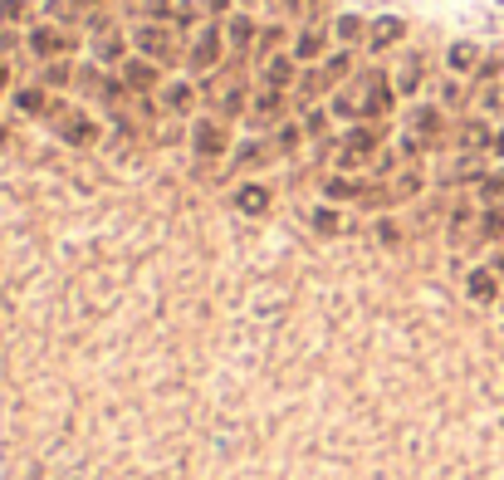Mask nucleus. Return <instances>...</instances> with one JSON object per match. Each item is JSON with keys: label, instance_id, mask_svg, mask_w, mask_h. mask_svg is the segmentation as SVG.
<instances>
[{"label": "nucleus", "instance_id": "43", "mask_svg": "<svg viewBox=\"0 0 504 480\" xmlns=\"http://www.w3.org/2000/svg\"><path fill=\"white\" fill-rule=\"evenodd\" d=\"M490 270H495V275L504 279V250H500V255H490Z\"/></svg>", "mask_w": 504, "mask_h": 480}, {"label": "nucleus", "instance_id": "44", "mask_svg": "<svg viewBox=\"0 0 504 480\" xmlns=\"http://www.w3.org/2000/svg\"><path fill=\"white\" fill-rule=\"evenodd\" d=\"M103 0H73V10H98Z\"/></svg>", "mask_w": 504, "mask_h": 480}, {"label": "nucleus", "instance_id": "46", "mask_svg": "<svg viewBox=\"0 0 504 480\" xmlns=\"http://www.w3.org/2000/svg\"><path fill=\"white\" fill-rule=\"evenodd\" d=\"M5 83H10V69H5V59H0V89H5Z\"/></svg>", "mask_w": 504, "mask_h": 480}, {"label": "nucleus", "instance_id": "28", "mask_svg": "<svg viewBox=\"0 0 504 480\" xmlns=\"http://www.w3.org/2000/svg\"><path fill=\"white\" fill-rule=\"evenodd\" d=\"M303 138H309V133H303L299 123H279V128H275V152H279V158H289V152H299Z\"/></svg>", "mask_w": 504, "mask_h": 480}, {"label": "nucleus", "instance_id": "12", "mask_svg": "<svg viewBox=\"0 0 504 480\" xmlns=\"http://www.w3.org/2000/svg\"><path fill=\"white\" fill-rule=\"evenodd\" d=\"M456 148L466 152V158H480V152L495 148V128H490L485 118H466V123L456 128Z\"/></svg>", "mask_w": 504, "mask_h": 480}, {"label": "nucleus", "instance_id": "32", "mask_svg": "<svg viewBox=\"0 0 504 480\" xmlns=\"http://www.w3.org/2000/svg\"><path fill=\"white\" fill-rule=\"evenodd\" d=\"M475 186H480V201H485V206H500L504 201V172H485Z\"/></svg>", "mask_w": 504, "mask_h": 480}, {"label": "nucleus", "instance_id": "27", "mask_svg": "<svg viewBox=\"0 0 504 480\" xmlns=\"http://www.w3.org/2000/svg\"><path fill=\"white\" fill-rule=\"evenodd\" d=\"M49 103H55V99H49L45 89H20L15 93V108L30 113V118H49Z\"/></svg>", "mask_w": 504, "mask_h": 480}, {"label": "nucleus", "instance_id": "20", "mask_svg": "<svg viewBox=\"0 0 504 480\" xmlns=\"http://www.w3.org/2000/svg\"><path fill=\"white\" fill-rule=\"evenodd\" d=\"M402 20L397 15H382L372 30H367V49H392V45H402Z\"/></svg>", "mask_w": 504, "mask_h": 480}, {"label": "nucleus", "instance_id": "16", "mask_svg": "<svg viewBox=\"0 0 504 480\" xmlns=\"http://www.w3.org/2000/svg\"><path fill=\"white\" fill-rule=\"evenodd\" d=\"M294 64H299V59H294V55H269L265 59V89H294V83H299V69H294Z\"/></svg>", "mask_w": 504, "mask_h": 480}, {"label": "nucleus", "instance_id": "14", "mask_svg": "<svg viewBox=\"0 0 504 480\" xmlns=\"http://www.w3.org/2000/svg\"><path fill=\"white\" fill-rule=\"evenodd\" d=\"M118 79L128 83V93H152V89H157V64H152L147 55H138V59H123Z\"/></svg>", "mask_w": 504, "mask_h": 480}, {"label": "nucleus", "instance_id": "36", "mask_svg": "<svg viewBox=\"0 0 504 480\" xmlns=\"http://www.w3.org/2000/svg\"><path fill=\"white\" fill-rule=\"evenodd\" d=\"M303 133H309V138H319V142H329V113L313 108L309 118H303Z\"/></svg>", "mask_w": 504, "mask_h": 480}, {"label": "nucleus", "instance_id": "24", "mask_svg": "<svg viewBox=\"0 0 504 480\" xmlns=\"http://www.w3.org/2000/svg\"><path fill=\"white\" fill-rule=\"evenodd\" d=\"M392 201H412V196H422V186H426V176L416 172V167H402V172L392 176Z\"/></svg>", "mask_w": 504, "mask_h": 480}, {"label": "nucleus", "instance_id": "1", "mask_svg": "<svg viewBox=\"0 0 504 480\" xmlns=\"http://www.w3.org/2000/svg\"><path fill=\"white\" fill-rule=\"evenodd\" d=\"M392 103H397L392 79H387L382 69H363L348 89H338L333 113H338V118H358V123H377V118H387V113H392Z\"/></svg>", "mask_w": 504, "mask_h": 480}, {"label": "nucleus", "instance_id": "35", "mask_svg": "<svg viewBox=\"0 0 504 480\" xmlns=\"http://www.w3.org/2000/svg\"><path fill=\"white\" fill-rule=\"evenodd\" d=\"M279 39H285V25H260V39H255V45H260V55H275V49H279Z\"/></svg>", "mask_w": 504, "mask_h": 480}, {"label": "nucleus", "instance_id": "11", "mask_svg": "<svg viewBox=\"0 0 504 480\" xmlns=\"http://www.w3.org/2000/svg\"><path fill=\"white\" fill-rule=\"evenodd\" d=\"M285 108H289V93L285 89H260L255 99H250V118L260 123V128H269V123H285Z\"/></svg>", "mask_w": 504, "mask_h": 480}, {"label": "nucleus", "instance_id": "5", "mask_svg": "<svg viewBox=\"0 0 504 480\" xmlns=\"http://www.w3.org/2000/svg\"><path fill=\"white\" fill-rule=\"evenodd\" d=\"M377 148H382V128L358 123V128L338 142V167H343V172H358V167H367V162L377 158Z\"/></svg>", "mask_w": 504, "mask_h": 480}, {"label": "nucleus", "instance_id": "30", "mask_svg": "<svg viewBox=\"0 0 504 480\" xmlns=\"http://www.w3.org/2000/svg\"><path fill=\"white\" fill-rule=\"evenodd\" d=\"M504 236V206H480V240Z\"/></svg>", "mask_w": 504, "mask_h": 480}, {"label": "nucleus", "instance_id": "26", "mask_svg": "<svg viewBox=\"0 0 504 480\" xmlns=\"http://www.w3.org/2000/svg\"><path fill=\"white\" fill-rule=\"evenodd\" d=\"M319 74H323V83H329V89H338V83L353 74V55H348V49H338V55H329V59L319 64Z\"/></svg>", "mask_w": 504, "mask_h": 480}, {"label": "nucleus", "instance_id": "40", "mask_svg": "<svg viewBox=\"0 0 504 480\" xmlns=\"http://www.w3.org/2000/svg\"><path fill=\"white\" fill-rule=\"evenodd\" d=\"M319 5H323V0H285V10H289V15H299V20H309Z\"/></svg>", "mask_w": 504, "mask_h": 480}, {"label": "nucleus", "instance_id": "47", "mask_svg": "<svg viewBox=\"0 0 504 480\" xmlns=\"http://www.w3.org/2000/svg\"><path fill=\"white\" fill-rule=\"evenodd\" d=\"M245 5H250V0H245Z\"/></svg>", "mask_w": 504, "mask_h": 480}, {"label": "nucleus", "instance_id": "37", "mask_svg": "<svg viewBox=\"0 0 504 480\" xmlns=\"http://www.w3.org/2000/svg\"><path fill=\"white\" fill-rule=\"evenodd\" d=\"M25 15H30L25 0H0V25H20Z\"/></svg>", "mask_w": 504, "mask_h": 480}, {"label": "nucleus", "instance_id": "6", "mask_svg": "<svg viewBox=\"0 0 504 480\" xmlns=\"http://www.w3.org/2000/svg\"><path fill=\"white\" fill-rule=\"evenodd\" d=\"M226 148H230V128H226V118H196V123H192V152H196L201 162L226 158Z\"/></svg>", "mask_w": 504, "mask_h": 480}, {"label": "nucleus", "instance_id": "38", "mask_svg": "<svg viewBox=\"0 0 504 480\" xmlns=\"http://www.w3.org/2000/svg\"><path fill=\"white\" fill-rule=\"evenodd\" d=\"M377 240H382V245H402V226H397L392 216H382V221H377Z\"/></svg>", "mask_w": 504, "mask_h": 480}, {"label": "nucleus", "instance_id": "39", "mask_svg": "<svg viewBox=\"0 0 504 480\" xmlns=\"http://www.w3.org/2000/svg\"><path fill=\"white\" fill-rule=\"evenodd\" d=\"M440 103H446V108H460V103H466V89H460V83H440Z\"/></svg>", "mask_w": 504, "mask_h": 480}, {"label": "nucleus", "instance_id": "34", "mask_svg": "<svg viewBox=\"0 0 504 480\" xmlns=\"http://www.w3.org/2000/svg\"><path fill=\"white\" fill-rule=\"evenodd\" d=\"M319 93H329V83H323V74H319V64H313V69H309V74H303V79H299V99H303V103H313V99H319Z\"/></svg>", "mask_w": 504, "mask_h": 480}, {"label": "nucleus", "instance_id": "31", "mask_svg": "<svg viewBox=\"0 0 504 480\" xmlns=\"http://www.w3.org/2000/svg\"><path fill=\"white\" fill-rule=\"evenodd\" d=\"M309 221H313V231H319V236H343V226H348L338 211H333V206H319V211H313Z\"/></svg>", "mask_w": 504, "mask_h": 480}, {"label": "nucleus", "instance_id": "19", "mask_svg": "<svg viewBox=\"0 0 504 480\" xmlns=\"http://www.w3.org/2000/svg\"><path fill=\"white\" fill-rule=\"evenodd\" d=\"M269 186H260V182H240L235 186V211H245V216H265L269 211Z\"/></svg>", "mask_w": 504, "mask_h": 480}, {"label": "nucleus", "instance_id": "3", "mask_svg": "<svg viewBox=\"0 0 504 480\" xmlns=\"http://www.w3.org/2000/svg\"><path fill=\"white\" fill-rule=\"evenodd\" d=\"M132 45H138V55H147L152 64H176V59H182L176 25H162V20H147V25L132 30Z\"/></svg>", "mask_w": 504, "mask_h": 480}, {"label": "nucleus", "instance_id": "2", "mask_svg": "<svg viewBox=\"0 0 504 480\" xmlns=\"http://www.w3.org/2000/svg\"><path fill=\"white\" fill-rule=\"evenodd\" d=\"M206 103L216 108V118H240L250 108L245 69H216V74H206Z\"/></svg>", "mask_w": 504, "mask_h": 480}, {"label": "nucleus", "instance_id": "17", "mask_svg": "<svg viewBox=\"0 0 504 480\" xmlns=\"http://www.w3.org/2000/svg\"><path fill=\"white\" fill-rule=\"evenodd\" d=\"M363 192H367L363 176H348V172L323 176V196H329V201H363Z\"/></svg>", "mask_w": 504, "mask_h": 480}, {"label": "nucleus", "instance_id": "41", "mask_svg": "<svg viewBox=\"0 0 504 480\" xmlns=\"http://www.w3.org/2000/svg\"><path fill=\"white\" fill-rule=\"evenodd\" d=\"M73 74H69V64L64 59H55V64H45V83H69Z\"/></svg>", "mask_w": 504, "mask_h": 480}, {"label": "nucleus", "instance_id": "13", "mask_svg": "<svg viewBox=\"0 0 504 480\" xmlns=\"http://www.w3.org/2000/svg\"><path fill=\"white\" fill-rule=\"evenodd\" d=\"M323 55H329V30L323 25H303L299 39H294V59H303V64H323Z\"/></svg>", "mask_w": 504, "mask_h": 480}, {"label": "nucleus", "instance_id": "21", "mask_svg": "<svg viewBox=\"0 0 504 480\" xmlns=\"http://www.w3.org/2000/svg\"><path fill=\"white\" fill-rule=\"evenodd\" d=\"M147 15L152 20H167V25H192L196 10L186 0H147Z\"/></svg>", "mask_w": 504, "mask_h": 480}, {"label": "nucleus", "instance_id": "10", "mask_svg": "<svg viewBox=\"0 0 504 480\" xmlns=\"http://www.w3.org/2000/svg\"><path fill=\"white\" fill-rule=\"evenodd\" d=\"M89 39H93V55H98V64H123V59H128V39H123V30L108 25V20H93Z\"/></svg>", "mask_w": 504, "mask_h": 480}, {"label": "nucleus", "instance_id": "8", "mask_svg": "<svg viewBox=\"0 0 504 480\" xmlns=\"http://www.w3.org/2000/svg\"><path fill=\"white\" fill-rule=\"evenodd\" d=\"M406 133H412L422 148H440V138H446V113H440V103H416V108L406 113Z\"/></svg>", "mask_w": 504, "mask_h": 480}, {"label": "nucleus", "instance_id": "23", "mask_svg": "<svg viewBox=\"0 0 504 480\" xmlns=\"http://www.w3.org/2000/svg\"><path fill=\"white\" fill-rule=\"evenodd\" d=\"M279 152H275V142H245V148L235 152V167L240 172H260L265 162H275Z\"/></svg>", "mask_w": 504, "mask_h": 480}, {"label": "nucleus", "instance_id": "22", "mask_svg": "<svg viewBox=\"0 0 504 480\" xmlns=\"http://www.w3.org/2000/svg\"><path fill=\"white\" fill-rule=\"evenodd\" d=\"M446 69H456V74H475V69H480V45L456 39V45L446 49Z\"/></svg>", "mask_w": 504, "mask_h": 480}, {"label": "nucleus", "instance_id": "33", "mask_svg": "<svg viewBox=\"0 0 504 480\" xmlns=\"http://www.w3.org/2000/svg\"><path fill=\"white\" fill-rule=\"evenodd\" d=\"M367 30H372V25H363L358 15H338V25H333V35H338L343 45H358V39L367 35Z\"/></svg>", "mask_w": 504, "mask_h": 480}, {"label": "nucleus", "instance_id": "18", "mask_svg": "<svg viewBox=\"0 0 504 480\" xmlns=\"http://www.w3.org/2000/svg\"><path fill=\"white\" fill-rule=\"evenodd\" d=\"M162 108H167V113H176V118H186V113L196 108V83L172 79V83L162 89Z\"/></svg>", "mask_w": 504, "mask_h": 480}, {"label": "nucleus", "instance_id": "7", "mask_svg": "<svg viewBox=\"0 0 504 480\" xmlns=\"http://www.w3.org/2000/svg\"><path fill=\"white\" fill-rule=\"evenodd\" d=\"M220 59H226V30L206 25L201 35L192 39V49H186V64H192L196 74H216Z\"/></svg>", "mask_w": 504, "mask_h": 480}, {"label": "nucleus", "instance_id": "15", "mask_svg": "<svg viewBox=\"0 0 504 480\" xmlns=\"http://www.w3.org/2000/svg\"><path fill=\"white\" fill-rule=\"evenodd\" d=\"M500 285H504V279H500L490 265H480V270H470V275H466V295L475 299V304H495V299H500Z\"/></svg>", "mask_w": 504, "mask_h": 480}, {"label": "nucleus", "instance_id": "4", "mask_svg": "<svg viewBox=\"0 0 504 480\" xmlns=\"http://www.w3.org/2000/svg\"><path fill=\"white\" fill-rule=\"evenodd\" d=\"M49 128H55L69 148H93V142H98V133H103L83 108H69V103H59V99L49 103Z\"/></svg>", "mask_w": 504, "mask_h": 480}, {"label": "nucleus", "instance_id": "29", "mask_svg": "<svg viewBox=\"0 0 504 480\" xmlns=\"http://www.w3.org/2000/svg\"><path fill=\"white\" fill-rule=\"evenodd\" d=\"M416 83H422V59H406V64H397V74H392V89L397 93H416Z\"/></svg>", "mask_w": 504, "mask_h": 480}, {"label": "nucleus", "instance_id": "45", "mask_svg": "<svg viewBox=\"0 0 504 480\" xmlns=\"http://www.w3.org/2000/svg\"><path fill=\"white\" fill-rule=\"evenodd\" d=\"M490 152H495V158H504V128L495 133V148H490Z\"/></svg>", "mask_w": 504, "mask_h": 480}, {"label": "nucleus", "instance_id": "25", "mask_svg": "<svg viewBox=\"0 0 504 480\" xmlns=\"http://www.w3.org/2000/svg\"><path fill=\"white\" fill-rule=\"evenodd\" d=\"M255 39H260V25L250 15H235L226 25V45H235V49H255Z\"/></svg>", "mask_w": 504, "mask_h": 480}, {"label": "nucleus", "instance_id": "42", "mask_svg": "<svg viewBox=\"0 0 504 480\" xmlns=\"http://www.w3.org/2000/svg\"><path fill=\"white\" fill-rule=\"evenodd\" d=\"M201 10H211V15H226V10H230V0H201Z\"/></svg>", "mask_w": 504, "mask_h": 480}, {"label": "nucleus", "instance_id": "9", "mask_svg": "<svg viewBox=\"0 0 504 480\" xmlns=\"http://www.w3.org/2000/svg\"><path fill=\"white\" fill-rule=\"evenodd\" d=\"M30 55L45 59V64H55V59L73 55V35L59 30V25H39V30H30Z\"/></svg>", "mask_w": 504, "mask_h": 480}]
</instances>
